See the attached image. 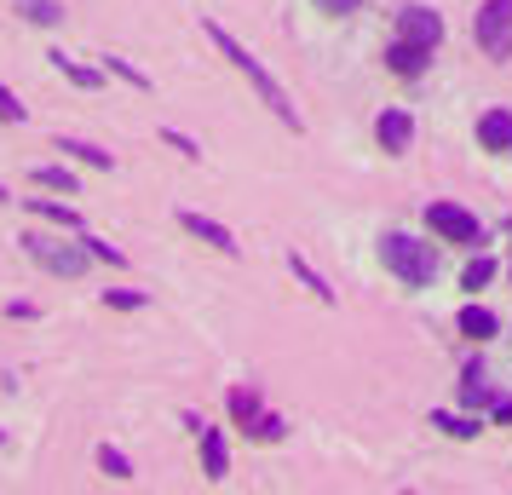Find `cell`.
I'll list each match as a JSON object with an SVG mask.
<instances>
[{"instance_id":"e0dca14e","label":"cell","mask_w":512,"mask_h":495,"mask_svg":"<svg viewBox=\"0 0 512 495\" xmlns=\"http://www.w3.org/2000/svg\"><path fill=\"white\" fill-rule=\"evenodd\" d=\"M58 150H64V156H75V162L98 167V173H110V167H116V156H110V150H98V144H81V139H58Z\"/></svg>"},{"instance_id":"484cf974","label":"cell","mask_w":512,"mask_h":495,"mask_svg":"<svg viewBox=\"0 0 512 495\" xmlns=\"http://www.w3.org/2000/svg\"><path fill=\"white\" fill-rule=\"evenodd\" d=\"M81 242H87V254H93V260H104V265H127V254H121L116 242H104V236H87V231H81Z\"/></svg>"},{"instance_id":"ba28073f","label":"cell","mask_w":512,"mask_h":495,"mask_svg":"<svg viewBox=\"0 0 512 495\" xmlns=\"http://www.w3.org/2000/svg\"><path fill=\"white\" fill-rule=\"evenodd\" d=\"M179 231H190L196 242H208V248H219V254H231V260L242 254V248H236V236L225 231L219 219H208V213H190V208H185V213H179Z\"/></svg>"},{"instance_id":"3957f363","label":"cell","mask_w":512,"mask_h":495,"mask_svg":"<svg viewBox=\"0 0 512 495\" xmlns=\"http://www.w3.org/2000/svg\"><path fill=\"white\" fill-rule=\"evenodd\" d=\"M24 254L41 271H52V277H64V283H75V277H87V242L75 236V242H52V236H24Z\"/></svg>"},{"instance_id":"2e32d148","label":"cell","mask_w":512,"mask_h":495,"mask_svg":"<svg viewBox=\"0 0 512 495\" xmlns=\"http://www.w3.org/2000/svg\"><path fill=\"white\" fill-rule=\"evenodd\" d=\"M495 398H501V392H489V386H484V363H466V369H461V403L478 409V403H495Z\"/></svg>"},{"instance_id":"44dd1931","label":"cell","mask_w":512,"mask_h":495,"mask_svg":"<svg viewBox=\"0 0 512 495\" xmlns=\"http://www.w3.org/2000/svg\"><path fill=\"white\" fill-rule=\"evenodd\" d=\"M288 271H294V277H300V283L311 288V294H317V300H323V306H334V288H328L323 277H317V271H311V265L300 260V254H288Z\"/></svg>"},{"instance_id":"ac0fdd59","label":"cell","mask_w":512,"mask_h":495,"mask_svg":"<svg viewBox=\"0 0 512 495\" xmlns=\"http://www.w3.org/2000/svg\"><path fill=\"white\" fill-rule=\"evenodd\" d=\"M35 185H47V190H64V196H75V190H81V179H75L70 167L41 162V167H35Z\"/></svg>"},{"instance_id":"5bb4252c","label":"cell","mask_w":512,"mask_h":495,"mask_svg":"<svg viewBox=\"0 0 512 495\" xmlns=\"http://www.w3.org/2000/svg\"><path fill=\"white\" fill-rule=\"evenodd\" d=\"M24 208L35 213V219H47V225H64V231H75V236L87 231V225H81V213H75V208H64V202H41V196H29Z\"/></svg>"},{"instance_id":"603a6c76","label":"cell","mask_w":512,"mask_h":495,"mask_svg":"<svg viewBox=\"0 0 512 495\" xmlns=\"http://www.w3.org/2000/svg\"><path fill=\"white\" fill-rule=\"evenodd\" d=\"M231 415L242 426H254L259 415H265V409H259V398H254V386H236V392H231Z\"/></svg>"},{"instance_id":"5b68a950","label":"cell","mask_w":512,"mask_h":495,"mask_svg":"<svg viewBox=\"0 0 512 495\" xmlns=\"http://www.w3.org/2000/svg\"><path fill=\"white\" fill-rule=\"evenodd\" d=\"M426 231L438 236V242H461V248H478L484 242V225L466 208H455V202H432L426 208Z\"/></svg>"},{"instance_id":"277c9868","label":"cell","mask_w":512,"mask_h":495,"mask_svg":"<svg viewBox=\"0 0 512 495\" xmlns=\"http://www.w3.org/2000/svg\"><path fill=\"white\" fill-rule=\"evenodd\" d=\"M472 35H478L484 58L507 64V58H512V0H484V6H478V18H472Z\"/></svg>"},{"instance_id":"f1b7e54d","label":"cell","mask_w":512,"mask_h":495,"mask_svg":"<svg viewBox=\"0 0 512 495\" xmlns=\"http://www.w3.org/2000/svg\"><path fill=\"white\" fill-rule=\"evenodd\" d=\"M248 432H254L259 444H265V438H282V421H277V415H259V421L248 426Z\"/></svg>"},{"instance_id":"9a60e30c","label":"cell","mask_w":512,"mask_h":495,"mask_svg":"<svg viewBox=\"0 0 512 495\" xmlns=\"http://www.w3.org/2000/svg\"><path fill=\"white\" fill-rule=\"evenodd\" d=\"M12 6H18V18H24V24H41V29L64 24V6H58V0H12Z\"/></svg>"},{"instance_id":"4fadbf2b","label":"cell","mask_w":512,"mask_h":495,"mask_svg":"<svg viewBox=\"0 0 512 495\" xmlns=\"http://www.w3.org/2000/svg\"><path fill=\"white\" fill-rule=\"evenodd\" d=\"M455 329H461L466 340H478V346H484V340H495V334H501V317H495L489 306H466L461 317H455Z\"/></svg>"},{"instance_id":"9c48e42d","label":"cell","mask_w":512,"mask_h":495,"mask_svg":"<svg viewBox=\"0 0 512 495\" xmlns=\"http://www.w3.org/2000/svg\"><path fill=\"white\" fill-rule=\"evenodd\" d=\"M47 58H52V70L64 75L70 87H81V93H98V87H104V75H110V70H93V64L70 58V52H47Z\"/></svg>"},{"instance_id":"4dcf8cb0","label":"cell","mask_w":512,"mask_h":495,"mask_svg":"<svg viewBox=\"0 0 512 495\" xmlns=\"http://www.w3.org/2000/svg\"><path fill=\"white\" fill-rule=\"evenodd\" d=\"M489 415H495L501 426H512V398H495V403H489Z\"/></svg>"},{"instance_id":"cb8c5ba5","label":"cell","mask_w":512,"mask_h":495,"mask_svg":"<svg viewBox=\"0 0 512 495\" xmlns=\"http://www.w3.org/2000/svg\"><path fill=\"white\" fill-rule=\"evenodd\" d=\"M0 121H6V127H24V121H29V110L18 104V93H12L6 81H0Z\"/></svg>"},{"instance_id":"6da1fadb","label":"cell","mask_w":512,"mask_h":495,"mask_svg":"<svg viewBox=\"0 0 512 495\" xmlns=\"http://www.w3.org/2000/svg\"><path fill=\"white\" fill-rule=\"evenodd\" d=\"M202 29H208V41H213V47L225 52V58H231V64H236L242 75H248V87H254V93L265 98V104H271V116H277L282 127H288V133H300V127H305L300 110H294V104H288V93H282L277 81H271V70H265V64L254 58V52H248L242 41H236V35H225V24H213V18H208Z\"/></svg>"},{"instance_id":"83f0119b","label":"cell","mask_w":512,"mask_h":495,"mask_svg":"<svg viewBox=\"0 0 512 495\" xmlns=\"http://www.w3.org/2000/svg\"><path fill=\"white\" fill-rule=\"evenodd\" d=\"M162 144H173V150H179L185 162H202V150H196V139H185L179 127H162Z\"/></svg>"},{"instance_id":"7c38bea8","label":"cell","mask_w":512,"mask_h":495,"mask_svg":"<svg viewBox=\"0 0 512 495\" xmlns=\"http://www.w3.org/2000/svg\"><path fill=\"white\" fill-rule=\"evenodd\" d=\"M386 64H392V75H409V81H415V75H426V64H432V47H415V41L397 35V47L386 52Z\"/></svg>"},{"instance_id":"d6986e66","label":"cell","mask_w":512,"mask_h":495,"mask_svg":"<svg viewBox=\"0 0 512 495\" xmlns=\"http://www.w3.org/2000/svg\"><path fill=\"white\" fill-rule=\"evenodd\" d=\"M495 271H501V265L489 260V254H478V260H472V265L461 271V288H466V294H478V288H489V283H495Z\"/></svg>"},{"instance_id":"d4e9b609","label":"cell","mask_w":512,"mask_h":495,"mask_svg":"<svg viewBox=\"0 0 512 495\" xmlns=\"http://www.w3.org/2000/svg\"><path fill=\"white\" fill-rule=\"evenodd\" d=\"M104 306H116V311H144V306H150V294H139V288H110V294H104Z\"/></svg>"},{"instance_id":"8fae6325","label":"cell","mask_w":512,"mask_h":495,"mask_svg":"<svg viewBox=\"0 0 512 495\" xmlns=\"http://www.w3.org/2000/svg\"><path fill=\"white\" fill-rule=\"evenodd\" d=\"M478 144L495 150V156L512 150V110H484V116H478Z\"/></svg>"},{"instance_id":"7a4b0ae2","label":"cell","mask_w":512,"mask_h":495,"mask_svg":"<svg viewBox=\"0 0 512 495\" xmlns=\"http://www.w3.org/2000/svg\"><path fill=\"white\" fill-rule=\"evenodd\" d=\"M380 260H386V271H392L403 288H432L438 283V248L420 242V236H409V231L380 236Z\"/></svg>"},{"instance_id":"8992f818","label":"cell","mask_w":512,"mask_h":495,"mask_svg":"<svg viewBox=\"0 0 512 495\" xmlns=\"http://www.w3.org/2000/svg\"><path fill=\"white\" fill-rule=\"evenodd\" d=\"M397 35H403V41H415V47H432V52H438L443 18L432 12V6H403V12H397Z\"/></svg>"},{"instance_id":"f546056e","label":"cell","mask_w":512,"mask_h":495,"mask_svg":"<svg viewBox=\"0 0 512 495\" xmlns=\"http://www.w3.org/2000/svg\"><path fill=\"white\" fill-rule=\"evenodd\" d=\"M357 6H363V0H317V12H328V18H346Z\"/></svg>"},{"instance_id":"7402d4cb","label":"cell","mask_w":512,"mask_h":495,"mask_svg":"<svg viewBox=\"0 0 512 495\" xmlns=\"http://www.w3.org/2000/svg\"><path fill=\"white\" fill-rule=\"evenodd\" d=\"M432 426H438V432H449V438H478V421H472V415H449V409H438V415H432Z\"/></svg>"},{"instance_id":"52a82bcc","label":"cell","mask_w":512,"mask_h":495,"mask_svg":"<svg viewBox=\"0 0 512 495\" xmlns=\"http://www.w3.org/2000/svg\"><path fill=\"white\" fill-rule=\"evenodd\" d=\"M374 139H380V150H386V156H403V150L415 144V121H409V110H380V121H374Z\"/></svg>"},{"instance_id":"30bf717a","label":"cell","mask_w":512,"mask_h":495,"mask_svg":"<svg viewBox=\"0 0 512 495\" xmlns=\"http://www.w3.org/2000/svg\"><path fill=\"white\" fill-rule=\"evenodd\" d=\"M202 472L213 484H225V472H231V444H225L219 426H202Z\"/></svg>"},{"instance_id":"4316f807","label":"cell","mask_w":512,"mask_h":495,"mask_svg":"<svg viewBox=\"0 0 512 495\" xmlns=\"http://www.w3.org/2000/svg\"><path fill=\"white\" fill-rule=\"evenodd\" d=\"M104 70H110V75H121V81H133L139 93H150V75H144V70H133L127 58H104Z\"/></svg>"},{"instance_id":"ffe728a7","label":"cell","mask_w":512,"mask_h":495,"mask_svg":"<svg viewBox=\"0 0 512 495\" xmlns=\"http://www.w3.org/2000/svg\"><path fill=\"white\" fill-rule=\"evenodd\" d=\"M98 467H104V478H116V484H127V478H133V461H127L116 444H98Z\"/></svg>"}]
</instances>
